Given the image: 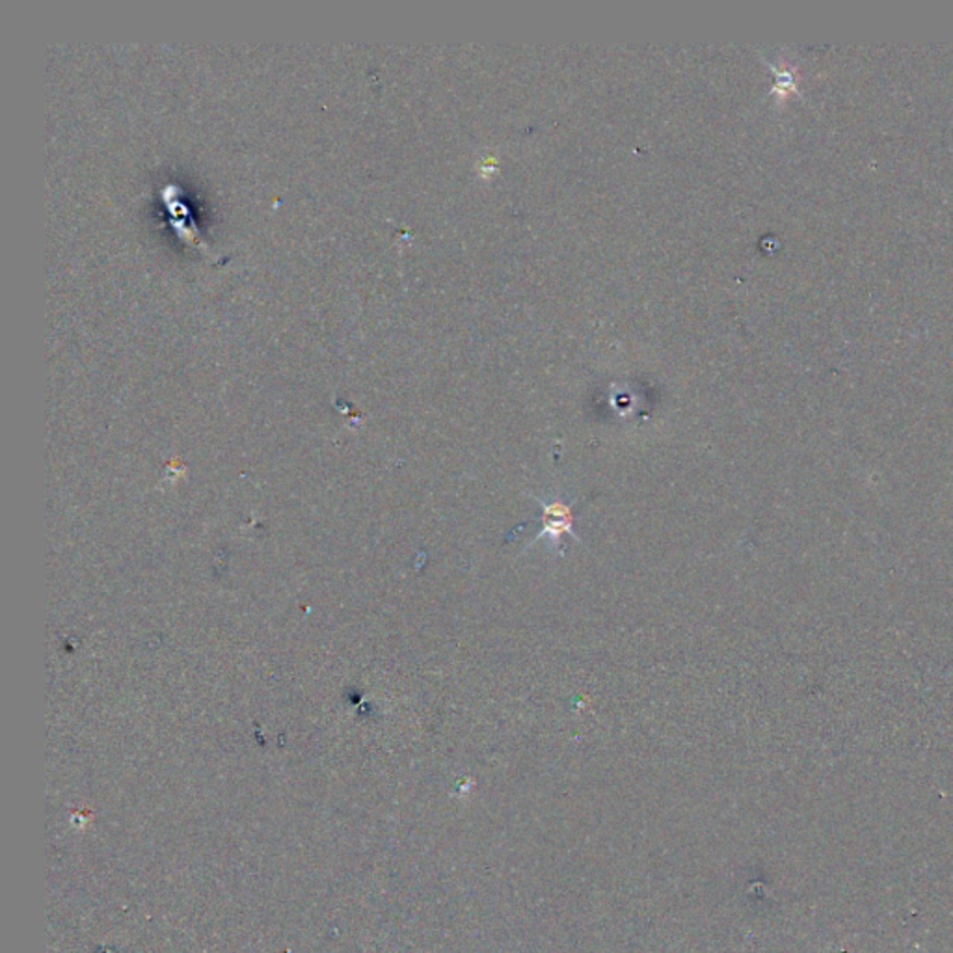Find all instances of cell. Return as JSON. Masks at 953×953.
<instances>
[{
	"label": "cell",
	"instance_id": "cell-1",
	"mask_svg": "<svg viewBox=\"0 0 953 953\" xmlns=\"http://www.w3.org/2000/svg\"><path fill=\"white\" fill-rule=\"evenodd\" d=\"M534 499L541 505V515H539L541 531L534 536L533 542L546 539L552 546L559 547L563 546L565 534L581 542L574 531L576 515H574V507L570 503L563 502L560 497H555L552 502L541 499V497H534Z\"/></svg>",
	"mask_w": 953,
	"mask_h": 953
},
{
	"label": "cell",
	"instance_id": "cell-2",
	"mask_svg": "<svg viewBox=\"0 0 953 953\" xmlns=\"http://www.w3.org/2000/svg\"><path fill=\"white\" fill-rule=\"evenodd\" d=\"M779 92L786 94V96L792 94V92H799V89H797V79H795L794 68L786 65L784 70L779 71Z\"/></svg>",
	"mask_w": 953,
	"mask_h": 953
}]
</instances>
